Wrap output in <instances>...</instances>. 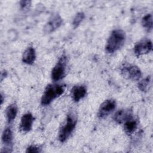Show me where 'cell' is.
<instances>
[{"mask_svg": "<svg viewBox=\"0 0 153 153\" xmlns=\"http://www.w3.org/2000/svg\"><path fill=\"white\" fill-rule=\"evenodd\" d=\"M126 35L122 29L113 30L106 42L105 50L108 53L112 54L119 50L124 44Z\"/></svg>", "mask_w": 153, "mask_h": 153, "instance_id": "obj_1", "label": "cell"}, {"mask_svg": "<svg viewBox=\"0 0 153 153\" xmlns=\"http://www.w3.org/2000/svg\"><path fill=\"white\" fill-rule=\"evenodd\" d=\"M65 86L59 84H50L47 85L41 99L43 106L50 105L54 100L60 96L65 92Z\"/></svg>", "mask_w": 153, "mask_h": 153, "instance_id": "obj_2", "label": "cell"}, {"mask_svg": "<svg viewBox=\"0 0 153 153\" xmlns=\"http://www.w3.org/2000/svg\"><path fill=\"white\" fill-rule=\"evenodd\" d=\"M77 123V117L74 112H70L68 114L65 122L63 125L60 127L58 139L59 140L63 143L67 140V139L71 136L74 129L76 127Z\"/></svg>", "mask_w": 153, "mask_h": 153, "instance_id": "obj_3", "label": "cell"}, {"mask_svg": "<svg viewBox=\"0 0 153 153\" xmlns=\"http://www.w3.org/2000/svg\"><path fill=\"white\" fill-rule=\"evenodd\" d=\"M66 68L67 56L63 54L60 57L51 71V79L54 82L62 79L65 76L66 74Z\"/></svg>", "mask_w": 153, "mask_h": 153, "instance_id": "obj_4", "label": "cell"}, {"mask_svg": "<svg viewBox=\"0 0 153 153\" xmlns=\"http://www.w3.org/2000/svg\"><path fill=\"white\" fill-rule=\"evenodd\" d=\"M121 75L126 79L136 81L140 79L142 72L138 66L133 64H125L120 69Z\"/></svg>", "mask_w": 153, "mask_h": 153, "instance_id": "obj_5", "label": "cell"}, {"mask_svg": "<svg viewBox=\"0 0 153 153\" xmlns=\"http://www.w3.org/2000/svg\"><path fill=\"white\" fill-rule=\"evenodd\" d=\"M117 102L113 99H109L105 100L100 105L97 114V117L100 119L106 118L116 108Z\"/></svg>", "mask_w": 153, "mask_h": 153, "instance_id": "obj_6", "label": "cell"}, {"mask_svg": "<svg viewBox=\"0 0 153 153\" xmlns=\"http://www.w3.org/2000/svg\"><path fill=\"white\" fill-rule=\"evenodd\" d=\"M152 49V41L148 38L142 39L134 47V53L137 57L149 53Z\"/></svg>", "mask_w": 153, "mask_h": 153, "instance_id": "obj_7", "label": "cell"}, {"mask_svg": "<svg viewBox=\"0 0 153 153\" xmlns=\"http://www.w3.org/2000/svg\"><path fill=\"white\" fill-rule=\"evenodd\" d=\"M13 131L10 127H7L3 131L2 134V142L5 145V150L2 152H11L13 148Z\"/></svg>", "mask_w": 153, "mask_h": 153, "instance_id": "obj_8", "label": "cell"}, {"mask_svg": "<svg viewBox=\"0 0 153 153\" xmlns=\"http://www.w3.org/2000/svg\"><path fill=\"white\" fill-rule=\"evenodd\" d=\"M63 20L59 14L51 16L44 27V32L45 33H50L59 28L62 24Z\"/></svg>", "mask_w": 153, "mask_h": 153, "instance_id": "obj_9", "label": "cell"}, {"mask_svg": "<svg viewBox=\"0 0 153 153\" xmlns=\"http://www.w3.org/2000/svg\"><path fill=\"white\" fill-rule=\"evenodd\" d=\"M33 121L34 118L32 113L28 112L23 114L21 118L19 124L20 130L24 133L30 131L32 128Z\"/></svg>", "mask_w": 153, "mask_h": 153, "instance_id": "obj_10", "label": "cell"}, {"mask_svg": "<svg viewBox=\"0 0 153 153\" xmlns=\"http://www.w3.org/2000/svg\"><path fill=\"white\" fill-rule=\"evenodd\" d=\"M131 118H133V112L130 109H120L114 114L112 117L114 121L118 124L124 123Z\"/></svg>", "mask_w": 153, "mask_h": 153, "instance_id": "obj_11", "label": "cell"}, {"mask_svg": "<svg viewBox=\"0 0 153 153\" xmlns=\"http://www.w3.org/2000/svg\"><path fill=\"white\" fill-rule=\"evenodd\" d=\"M87 94V88L84 85H76L71 90V97L75 102H78Z\"/></svg>", "mask_w": 153, "mask_h": 153, "instance_id": "obj_12", "label": "cell"}, {"mask_svg": "<svg viewBox=\"0 0 153 153\" xmlns=\"http://www.w3.org/2000/svg\"><path fill=\"white\" fill-rule=\"evenodd\" d=\"M36 59V52L33 47H27L23 53L22 62L27 65H32Z\"/></svg>", "mask_w": 153, "mask_h": 153, "instance_id": "obj_13", "label": "cell"}, {"mask_svg": "<svg viewBox=\"0 0 153 153\" xmlns=\"http://www.w3.org/2000/svg\"><path fill=\"white\" fill-rule=\"evenodd\" d=\"M18 108L16 103L10 104L7 106L5 109V116L8 124H10L15 120Z\"/></svg>", "mask_w": 153, "mask_h": 153, "instance_id": "obj_14", "label": "cell"}, {"mask_svg": "<svg viewBox=\"0 0 153 153\" xmlns=\"http://www.w3.org/2000/svg\"><path fill=\"white\" fill-rule=\"evenodd\" d=\"M138 123L136 120L133 118L124 123V130L127 135H131L137 129Z\"/></svg>", "mask_w": 153, "mask_h": 153, "instance_id": "obj_15", "label": "cell"}, {"mask_svg": "<svg viewBox=\"0 0 153 153\" xmlns=\"http://www.w3.org/2000/svg\"><path fill=\"white\" fill-rule=\"evenodd\" d=\"M141 24L143 27L145 28L148 32L152 29V16L151 14H147L141 20Z\"/></svg>", "mask_w": 153, "mask_h": 153, "instance_id": "obj_16", "label": "cell"}, {"mask_svg": "<svg viewBox=\"0 0 153 153\" xmlns=\"http://www.w3.org/2000/svg\"><path fill=\"white\" fill-rule=\"evenodd\" d=\"M151 78L150 76H148L144 79L140 80L137 84L138 88L142 92H146L149 90L151 85Z\"/></svg>", "mask_w": 153, "mask_h": 153, "instance_id": "obj_17", "label": "cell"}, {"mask_svg": "<svg viewBox=\"0 0 153 153\" xmlns=\"http://www.w3.org/2000/svg\"><path fill=\"white\" fill-rule=\"evenodd\" d=\"M84 17H85V14L83 12L78 13L75 15V16L74 18L73 21H72V25H73L74 27V28L77 27L80 25V23L82 22Z\"/></svg>", "mask_w": 153, "mask_h": 153, "instance_id": "obj_18", "label": "cell"}, {"mask_svg": "<svg viewBox=\"0 0 153 153\" xmlns=\"http://www.w3.org/2000/svg\"><path fill=\"white\" fill-rule=\"evenodd\" d=\"M41 152V148L36 145H30L29 146L26 150V152Z\"/></svg>", "mask_w": 153, "mask_h": 153, "instance_id": "obj_19", "label": "cell"}, {"mask_svg": "<svg viewBox=\"0 0 153 153\" xmlns=\"http://www.w3.org/2000/svg\"><path fill=\"white\" fill-rule=\"evenodd\" d=\"M31 2L30 1H21L20 2V6L21 9L24 10L26 8H28L30 5Z\"/></svg>", "mask_w": 153, "mask_h": 153, "instance_id": "obj_20", "label": "cell"}]
</instances>
